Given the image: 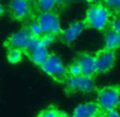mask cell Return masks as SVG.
<instances>
[{
    "mask_svg": "<svg viewBox=\"0 0 120 117\" xmlns=\"http://www.w3.org/2000/svg\"><path fill=\"white\" fill-rule=\"evenodd\" d=\"M111 10L102 3H95L88 8L85 17V26L96 30H105L111 23Z\"/></svg>",
    "mask_w": 120,
    "mask_h": 117,
    "instance_id": "obj_1",
    "label": "cell"
},
{
    "mask_svg": "<svg viewBox=\"0 0 120 117\" xmlns=\"http://www.w3.org/2000/svg\"><path fill=\"white\" fill-rule=\"evenodd\" d=\"M98 105L105 112L114 111L120 105V87L118 85L105 86L99 90Z\"/></svg>",
    "mask_w": 120,
    "mask_h": 117,
    "instance_id": "obj_2",
    "label": "cell"
},
{
    "mask_svg": "<svg viewBox=\"0 0 120 117\" xmlns=\"http://www.w3.org/2000/svg\"><path fill=\"white\" fill-rule=\"evenodd\" d=\"M41 69L49 77L57 82H65L68 78V72L61 58L55 54H49L45 62L41 65Z\"/></svg>",
    "mask_w": 120,
    "mask_h": 117,
    "instance_id": "obj_3",
    "label": "cell"
},
{
    "mask_svg": "<svg viewBox=\"0 0 120 117\" xmlns=\"http://www.w3.org/2000/svg\"><path fill=\"white\" fill-rule=\"evenodd\" d=\"M37 23L39 25L43 34H53L56 36L62 32L60 19L56 14L52 12L41 13L37 18Z\"/></svg>",
    "mask_w": 120,
    "mask_h": 117,
    "instance_id": "obj_4",
    "label": "cell"
},
{
    "mask_svg": "<svg viewBox=\"0 0 120 117\" xmlns=\"http://www.w3.org/2000/svg\"><path fill=\"white\" fill-rule=\"evenodd\" d=\"M66 87L69 92H82L90 93L95 90V83L91 77L79 76V77H69L65 81Z\"/></svg>",
    "mask_w": 120,
    "mask_h": 117,
    "instance_id": "obj_5",
    "label": "cell"
},
{
    "mask_svg": "<svg viewBox=\"0 0 120 117\" xmlns=\"http://www.w3.org/2000/svg\"><path fill=\"white\" fill-rule=\"evenodd\" d=\"M38 38L37 37L32 38L29 46L25 49V51H26V53H27V55L29 56V58L34 64L41 66V64L47 60L49 53H48L47 48L43 47V46L39 44Z\"/></svg>",
    "mask_w": 120,
    "mask_h": 117,
    "instance_id": "obj_6",
    "label": "cell"
},
{
    "mask_svg": "<svg viewBox=\"0 0 120 117\" xmlns=\"http://www.w3.org/2000/svg\"><path fill=\"white\" fill-rule=\"evenodd\" d=\"M96 61V71L97 72H107L113 68L116 61V54L114 50L104 49L99 51L95 55Z\"/></svg>",
    "mask_w": 120,
    "mask_h": 117,
    "instance_id": "obj_7",
    "label": "cell"
},
{
    "mask_svg": "<svg viewBox=\"0 0 120 117\" xmlns=\"http://www.w3.org/2000/svg\"><path fill=\"white\" fill-rule=\"evenodd\" d=\"M32 38H33V36L31 35L29 29L28 28H22L18 32L14 33L9 38V42H8L9 48L11 47V48H17V49L20 50H25L29 46Z\"/></svg>",
    "mask_w": 120,
    "mask_h": 117,
    "instance_id": "obj_8",
    "label": "cell"
},
{
    "mask_svg": "<svg viewBox=\"0 0 120 117\" xmlns=\"http://www.w3.org/2000/svg\"><path fill=\"white\" fill-rule=\"evenodd\" d=\"M11 13L15 19H25L31 12V4L28 0H10Z\"/></svg>",
    "mask_w": 120,
    "mask_h": 117,
    "instance_id": "obj_9",
    "label": "cell"
},
{
    "mask_svg": "<svg viewBox=\"0 0 120 117\" xmlns=\"http://www.w3.org/2000/svg\"><path fill=\"white\" fill-rule=\"evenodd\" d=\"M77 62L81 66L82 74L85 77H93L96 74L95 55L89 53H82L78 56Z\"/></svg>",
    "mask_w": 120,
    "mask_h": 117,
    "instance_id": "obj_10",
    "label": "cell"
},
{
    "mask_svg": "<svg viewBox=\"0 0 120 117\" xmlns=\"http://www.w3.org/2000/svg\"><path fill=\"white\" fill-rule=\"evenodd\" d=\"M85 23L82 21H75V23H71L67 29H65L64 31H62V36H63V41L66 44H70L75 41V38L83 32V30L85 29Z\"/></svg>",
    "mask_w": 120,
    "mask_h": 117,
    "instance_id": "obj_11",
    "label": "cell"
},
{
    "mask_svg": "<svg viewBox=\"0 0 120 117\" xmlns=\"http://www.w3.org/2000/svg\"><path fill=\"white\" fill-rule=\"evenodd\" d=\"M100 112V106L98 103L89 102L78 105L73 111L72 117H94Z\"/></svg>",
    "mask_w": 120,
    "mask_h": 117,
    "instance_id": "obj_12",
    "label": "cell"
},
{
    "mask_svg": "<svg viewBox=\"0 0 120 117\" xmlns=\"http://www.w3.org/2000/svg\"><path fill=\"white\" fill-rule=\"evenodd\" d=\"M118 47H119V42H118L117 32L114 31L113 29L109 30L105 33V49L115 50Z\"/></svg>",
    "mask_w": 120,
    "mask_h": 117,
    "instance_id": "obj_13",
    "label": "cell"
},
{
    "mask_svg": "<svg viewBox=\"0 0 120 117\" xmlns=\"http://www.w3.org/2000/svg\"><path fill=\"white\" fill-rule=\"evenodd\" d=\"M37 7L41 10V13H48V12H52L56 7L55 0H36Z\"/></svg>",
    "mask_w": 120,
    "mask_h": 117,
    "instance_id": "obj_14",
    "label": "cell"
},
{
    "mask_svg": "<svg viewBox=\"0 0 120 117\" xmlns=\"http://www.w3.org/2000/svg\"><path fill=\"white\" fill-rule=\"evenodd\" d=\"M8 61L12 64H16L21 61L22 58V50L17 48H9L8 50Z\"/></svg>",
    "mask_w": 120,
    "mask_h": 117,
    "instance_id": "obj_15",
    "label": "cell"
},
{
    "mask_svg": "<svg viewBox=\"0 0 120 117\" xmlns=\"http://www.w3.org/2000/svg\"><path fill=\"white\" fill-rule=\"evenodd\" d=\"M37 117H67V115L64 112H61L60 110L51 106V108H48L44 110L43 112H41V114Z\"/></svg>",
    "mask_w": 120,
    "mask_h": 117,
    "instance_id": "obj_16",
    "label": "cell"
},
{
    "mask_svg": "<svg viewBox=\"0 0 120 117\" xmlns=\"http://www.w3.org/2000/svg\"><path fill=\"white\" fill-rule=\"evenodd\" d=\"M54 39H55V35H53V34H43V35L38 38L39 44H41L43 47H46V48L49 47V46L54 42Z\"/></svg>",
    "mask_w": 120,
    "mask_h": 117,
    "instance_id": "obj_17",
    "label": "cell"
},
{
    "mask_svg": "<svg viewBox=\"0 0 120 117\" xmlns=\"http://www.w3.org/2000/svg\"><path fill=\"white\" fill-rule=\"evenodd\" d=\"M67 72L69 74V77H79V76H83L82 74V69H81V66L79 65L77 61L73 62L69 67H68Z\"/></svg>",
    "mask_w": 120,
    "mask_h": 117,
    "instance_id": "obj_18",
    "label": "cell"
},
{
    "mask_svg": "<svg viewBox=\"0 0 120 117\" xmlns=\"http://www.w3.org/2000/svg\"><path fill=\"white\" fill-rule=\"evenodd\" d=\"M29 31L30 33H31V35L33 36V37H41V35H43V33H41V27H39V25L37 23V21H33V23H31V25L29 26Z\"/></svg>",
    "mask_w": 120,
    "mask_h": 117,
    "instance_id": "obj_19",
    "label": "cell"
},
{
    "mask_svg": "<svg viewBox=\"0 0 120 117\" xmlns=\"http://www.w3.org/2000/svg\"><path fill=\"white\" fill-rule=\"evenodd\" d=\"M104 5L109 10H115L120 12V0H103Z\"/></svg>",
    "mask_w": 120,
    "mask_h": 117,
    "instance_id": "obj_20",
    "label": "cell"
},
{
    "mask_svg": "<svg viewBox=\"0 0 120 117\" xmlns=\"http://www.w3.org/2000/svg\"><path fill=\"white\" fill-rule=\"evenodd\" d=\"M112 29L114 31H116L117 33L120 32V13L116 16V18L113 20V23H112Z\"/></svg>",
    "mask_w": 120,
    "mask_h": 117,
    "instance_id": "obj_21",
    "label": "cell"
},
{
    "mask_svg": "<svg viewBox=\"0 0 120 117\" xmlns=\"http://www.w3.org/2000/svg\"><path fill=\"white\" fill-rule=\"evenodd\" d=\"M105 117H120V114L116 110L109 111V112H106V114H105Z\"/></svg>",
    "mask_w": 120,
    "mask_h": 117,
    "instance_id": "obj_22",
    "label": "cell"
},
{
    "mask_svg": "<svg viewBox=\"0 0 120 117\" xmlns=\"http://www.w3.org/2000/svg\"><path fill=\"white\" fill-rule=\"evenodd\" d=\"M70 1L71 0H55L56 4H59V5H66L70 2Z\"/></svg>",
    "mask_w": 120,
    "mask_h": 117,
    "instance_id": "obj_23",
    "label": "cell"
},
{
    "mask_svg": "<svg viewBox=\"0 0 120 117\" xmlns=\"http://www.w3.org/2000/svg\"><path fill=\"white\" fill-rule=\"evenodd\" d=\"M86 2L88 3H91V4H95V3H98L99 2V0H85Z\"/></svg>",
    "mask_w": 120,
    "mask_h": 117,
    "instance_id": "obj_24",
    "label": "cell"
},
{
    "mask_svg": "<svg viewBox=\"0 0 120 117\" xmlns=\"http://www.w3.org/2000/svg\"><path fill=\"white\" fill-rule=\"evenodd\" d=\"M3 12H4V8H3V5L0 4V15H2Z\"/></svg>",
    "mask_w": 120,
    "mask_h": 117,
    "instance_id": "obj_25",
    "label": "cell"
},
{
    "mask_svg": "<svg viewBox=\"0 0 120 117\" xmlns=\"http://www.w3.org/2000/svg\"><path fill=\"white\" fill-rule=\"evenodd\" d=\"M94 117H105V116H103V115H102V114H100V112H99V113H98V114H96Z\"/></svg>",
    "mask_w": 120,
    "mask_h": 117,
    "instance_id": "obj_26",
    "label": "cell"
},
{
    "mask_svg": "<svg viewBox=\"0 0 120 117\" xmlns=\"http://www.w3.org/2000/svg\"><path fill=\"white\" fill-rule=\"evenodd\" d=\"M117 36H118V42H119V46H120V32L117 33Z\"/></svg>",
    "mask_w": 120,
    "mask_h": 117,
    "instance_id": "obj_27",
    "label": "cell"
},
{
    "mask_svg": "<svg viewBox=\"0 0 120 117\" xmlns=\"http://www.w3.org/2000/svg\"><path fill=\"white\" fill-rule=\"evenodd\" d=\"M34 1H36V0H34Z\"/></svg>",
    "mask_w": 120,
    "mask_h": 117,
    "instance_id": "obj_28",
    "label": "cell"
},
{
    "mask_svg": "<svg viewBox=\"0 0 120 117\" xmlns=\"http://www.w3.org/2000/svg\"><path fill=\"white\" fill-rule=\"evenodd\" d=\"M28 1H30V0H28Z\"/></svg>",
    "mask_w": 120,
    "mask_h": 117,
    "instance_id": "obj_29",
    "label": "cell"
}]
</instances>
